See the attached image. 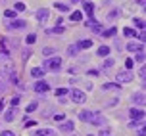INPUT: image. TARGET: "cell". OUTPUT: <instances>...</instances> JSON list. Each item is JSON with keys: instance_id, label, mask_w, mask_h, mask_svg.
Instances as JSON below:
<instances>
[{"instance_id": "1", "label": "cell", "mask_w": 146, "mask_h": 136, "mask_svg": "<svg viewBox=\"0 0 146 136\" xmlns=\"http://www.w3.org/2000/svg\"><path fill=\"white\" fill-rule=\"evenodd\" d=\"M79 119L85 123H90V125H96V127H102L106 123V117L102 113H98V111H81Z\"/></svg>"}, {"instance_id": "2", "label": "cell", "mask_w": 146, "mask_h": 136, "mask_svg": "<svg viewBox=\"0 0 146 136\" xmlns=\"http://www.w3.org/2000/svg\"><path fill=\"white\" fill-rule=\"evenodd\" d=\"M44 69H50V71H60L62 69V59L60 57H50L44 61Z\"/></svg>"}, {"instance_id": "3", "label": "cell", "mask_w": 146, "mask_h": 136, "mask_svg": "<svg viewBox=\"0 0 146 136\" xmlns=\"http://www.w3.org/2000/svg\"><path fill=\"white\" fill-rule=\"evenodd\" d=\"M0 73H2V75H8V77H10L12 73H15V69H14V65H12L10 59H2V61H0Z\"/></svg>"}, {"instance_id": "4", "label": "cell", "mask_w": 146, "mask_h": 136, "mask_svg": "<svg viewBox=\"0 0 146 136\" xmlns=\"http://www.w3.org/2000/svg\"><path fill=\"white\" fill-rule=\"evenodd\" d=\"M69 94H71V100L75 102V104H85V102H87V96H85V92H81V90H77V88L69 90Z\"/></svg>"}, {"instance_id": "5", "label": "cell", "mask_w": 146, "mask_h": 136, "mask_svg": "<svg viewBox=\"0 0 146 136\" xmlns=\"http://www.w3.org/2000/svg\"><path fill=\"white\" fill-rule=\"evenodd\" d=\"M85 25H87L92 33H98V35H102V31H104V27L100 25V23H96L92 17H90V19H87V21H85Z\"/></svg>"}, {"instance_id": "6", "label": "cell", "mask_w": 146, "mask_h": 136, "mask_svg": "<svg viewBox=\"0 0 146 136\" xmlns=\"http://www.w3.org/2000/svg\"><path fill=\"white\" fill-rule=\"evenodd\" d=\"M27 27V21H23V19H14V21L8 23V29L10 31H15V29H25Z\"/></svg>"}, {"instance_id": "7", "label": "cell", "mask_w": 146, "mask_h": 136, "mask_svg": "<svg viewBox=\"0 0 146 136\" xmlns=\"http://www.w3.org/2000/svg\"><path fill=\"white\" fill-rule=\"evenodd\" d=\"M117 81H119V83H131L133 81V73L131 71H119L117 73Z\"/></svg>"}, {"instance_id": "8", "label": "cell", "mask_w": 146, "mask_h": 136, "mask_svg": "<svg viewBox=\"0 0 146 136\" xmlns=\"http://www.w3.org/2000/svg\"><path fill=\"white\" fill-rule=\"evenodd\" d=\"M48 90H50V86H48L46 81H38L35 85V92H38V94H44V92H48Z\"/></svg>"}, {"instance_id": "9", "label": "cell", "mask_w": 146, "mask_h": 136, "mask_svg": "<svg viewBox=\"0 0 146 136\" xmlns=\"http://www.w3.org/2000/svg\"><path fill=\"white\" fill-rule=\"evenodd\" d=\"M129 113H131V119H133V121H142V119H144V111H142V109L133 108Z\"/></svg>"}, {"instance_id": "10", "label": "cell", "mask_w": 146, "mask_h": 136, "mask_svg": "<svg viewBox=\"0 0 146 136\" xmlns=\"http://www.w3.org/2000/svg\"><path fill=\"white\" fill-rule=\"evenodd\" d=\"M83 10H85V14H87V15H92V14H94V4L88 2V0H83Z\"/></svg>"}, {"instance_id": "11", "label": "cell", "mask_w": 146, "mask_h": 136, "mask_svg": "<svg viewBox=\"0 0 146 136\" xmlns=\"http://www.w3.org/2000/svg\"><path fill=\"white\" fill-rule=\"evenodd\" d=\"M125 48H127L129 52H142L144 50V46H142V44H137V42H129Z\"/></svg>"}, {"instance_id": "12", "label": "cell", "mask_w": 146, "mask_h": 136, "mask_svg": "<svg viewBox=\"0 0 146 136\" xmlns=\"http://www.w3.org/2000/svg\"><path fill=\"white\" fill-rule=\"evenodd\" d=\"M73 129H75V123L73 121H66V123L60 125V130H62V132H69V130H73Z\"/></svg>"}, {"instance_id": "13", "label": "cell", "mask_w": 146, "mask_h": 136, "mask_svg": "<svg viewBox=\"0 0 146 136\" xmlns=\"http://www.w3.org/2000/svg\"><path fill=\"white\" fill-rule=\"evenodd\" d=\"M75 46H77L79 50H87V48H90V46H94V44H92V40H79V42L75 44Z\"/></svg>"}, {"instance_id": "14", "label": "cell", "mask_w": 146, "mask_h": 136, "mask_svg": "<svg viewBox=\"0 0 146 136\" xmlns=\"http://www.w3.org/2000/svg\"><path fill=\"white\" fill-rule=\"evenodd\" d=\"M36 19L38 21H46L48 19V10H38L36 12Z\"/></svg>"}, {"instance_id": "15", "label": "cell", "mask_w": 146, "mask_h": 136, "mask_svg": "<svg viewBox=\"0 0 146 136\" xmlns=\"http://www.w3.org/2000/svg\"><path fill=\"white\" fill-rule=\"evenodd\" d=\"M35 136H54V130L50 129H40V130H36Z\"/></svg>"}, {"instance_id": "16", "label": "cell", "mask_w": 146, "mask_h": 136, "mask_svg": "<svg viewBox=\"0 0 146 136\" xmlns=\"http://www.w3.org/2000/svg\"><path fill=\"white\" fill-rule=\"evenodd\" d=\"M69 19H71L73 23H77V21H81V19H83V14L75 10V12H71V15H69Z\"/></svg>"}, {"instance_id": "17", "label": "cell", "mask_w": 146, "mask_h": 136, "mask_svg": "<svg viewBox=\"0 0 146 136\" xmlns=\"http://www.w3.org/2000/svg\"><path fill=\"white\" fill-rule=\"evenodd\" d=\"M102 88H104V90H111V92H115V90H119L121 86H119V85H113V83H106Z\"/></svg>"}, {"instance_id": "18", "label": "cell", "mask_w": 146, "mask_h": 136, "mask_svg": "<svg viewBox=\"0 0 146 136\" xmlns=\"http://www.w3.org/2000/svg\"><path fill=\"white\" fill-rule=\"evenodd\" d=\"M108 54H110V46H100L98 48V56L100 57H108Z\"/></svg>"}, {"instance_id": "19", "label": "cell", "mask_w": 146, "mask_h": 136, "mask_svg": "<svg viewBox=\"0 0 146 136\" xmlns=\"http://www.w3.org/2000/svg\"><path fill=\"white\" fill-rule=\"evenodd\" d=\"M31 77H44V69H40V67L31 69Z\"/></svg>"}, {"instance_id": "20", "label": "cell", "mask_w": 146, "mask_h": 136, "mask_svg": "<svg viewBox=\"0 0 146 136\" xmlns=\"http://www.w3.org/2000/svg\"><path fill=\"white\" fill-rule=\"evenodd\" d=\"M64 31H66V29L62 27V25H58V27H54V29H48V33H50V35H62Z\"/></svg>"}, {"instance_id": "21", "label": "cell", "mask_w": 146, "mask_h": 136, "mask_svg": "<svg viewBox=\"0 0 146 136\" xmlns=\"http://www.w3.org/2000/svg\"><path fill=\"white\" fill-rule=\"evenodd\" d=\"M133 102H139V104H144V94H142V92L133 94Z\"/></svg>"}, {"instance_id": "22", "label": "cell", "mask_w": 146, "mask_h": 136, "mask_svg": "<svg viewBox=\"0 0 146 136\" xmlns=\"http://www.w3.org/2000/svg\"><path fill=\"white\" fill-rule=\"evenodd\" d=\"M133 23H135V25H137L140 31H144V19H140V17H135V19H133Z\"/></svg>"}, {"instance_id": "23", "label": "cell", "mask_w": 146, "mask_h": 136, "mask_svg": "<svg viewBox=\"0 0 146 136\" xmlns=\"http://www.w3.org/2000/svg\"><path fill=\"white\" fill-rule=\"evenodd\" d=\"M123 35L125 36H137V31H135V29H131V27H125L123 29Z\"/></svg>"}, {"instance_id": "24", "label": "cell", "mask_w": 146, "mask_h": 136, "mask_svg": "<svg viewBox=\"0 0 146 136\" xmlns=\"http://www.w3.org/2000/svg\"><path fill=\"white\" fill-rule=\"evenodd\" d=\"M115 33H117V29H115V27L108 29V31H106V29H104V31H102V35H104V36H113V35H115Z\"/></svg>"}, {"instance_id": "25", "label": "cell", "mask_w": 146, "mask_h": 136, "mask_svg": "<svg viewBox=\"0 0 146 136\" xmlns=\"http://www.w3.org/2000/svg\"><path fill=\"white\" fill-rule=\"evenodd\" d=\"M36 125V121H33V119H25V121H23V127H25V129H31V127H35Z\"/></svg>"}, {"instance_id": "26", "label": "cell", "mask_w": 146, "mask_h": 136, "mask_svg": "<svg viewBox=\"0 0 146 136\" xmlns=\"http://www.w3.org/2000/svg\"><path fill=\"white\" fill-rule=\"evenodd\" d=\"M4 15H6L8 19H15V15H17V14H15V10H6Z\"/></svg>"}, {"instance_id": "27", "label": "cell", "mask_w": 146, "mask_h": 136, "mask_svg": "<svg viewBox=\"0 0 146 136\" xmlns=\"http://www.w3.org/2000/svg\"><path fill=\"white\" fill-rule=\"evenodd\" d=\"M77 52H79V48H77V46H75V44H73V46H69V48H67V54H69V56H77Z\"/></svg>"}, {"instance_id": "28", "label": "cell", "mask_w": 146, "mask_h": 136, "mask_svg": "<svg viewBox=\"0 0 146 136\" xmlns=\"http://www.w3.org/2000/svg\"><path fill=\"white\" fill-rule=\"evenodd\" d=\"M54 6H56V10H60V12H67V10H69V8H67V4H60V2H56Z\"/></svg>"}, {"instance_id": "29", "label": "cell", "mask_w": 146, "mask_h": 136, "mask_svg": "<svg viewBox=\"0 0 146 136\" xmlns=\"http://www.w3.org/2000/svg\"><path fill=\"white\" fill-rule=\"evenodd\" d=\"M67 92H69L67 88H58V90H56V96H58V98H64Z\"/></svg>"}, {"instance_id": "30", "label": "cell", "mask_w": 146, "mask_h": 136, "mask_svg": "<svg viewBox=\"0 0 146 136\" xmlns=\"http://www.w3.org/2000/svg\"><path fill=\"white\" fill-rule=\"evenodd\" d=\"M14 117H15V109H10V111L6 113V117H4V119H6V121H12Z\"/></svg>"}, {"instance_id": "31", "label": "cell", "mask_w": 146, "mask_h": 136, "mask_svg": "<svg viewBox=\"0 0 146 136\" xmlns=\"http://www.w3.org/2000/svg\"><path fill=\"white\" fill-rule=\"evenodd\" d=\"M35 109H36V102H31L29 106L25 108V111H27V113H31V111H35Z\"/></svg>"}, {"instance_id": "32", "label": "cell", "mask_w": 146, "mask_h": 136, "mask_svg": "<svg viewBox=\"0 0 146 136\" xmlns=\"http://www.w3.org/2000/svg\"><path fill=\"white\" fill-rule=\"evenodd\" d=\"M111 65H113V59H111V57H108V59L102 63V67H104V69H108V67H111Z\"/></svg>"}, {"instance_id": "33", "label": "cell", "mask_w": 146, "mask_h": 136, "mask_svg": "<svg viewBox=\"0 0 146 136\" xmlns=\"http://www.w3.org/2000/svg\"><path fill=\"white\" fill-rule=\"evenodd\" d=\"M133 63H135V59H131V57H127V59H125V67H127V71L133 67Z\"/></svg>"}, {"instance_id": "34", "label": "cell", "mask_w": 146, "mask_h": 136, "mask_svg": "<svg viewBox=\"0 0 146 136\" xmlns=\"http://www.w3.org/2000/svg\"><path fill=\"white\" fill-rule=\"evenodd\" d=\"M35 40H36V36H35V35H29L27 38H25V42H27V44H33Z\"/></svg>"}, {"instance_id": "35", "label": "cell", "mask_w": 146, "mask_h": 136, "mask_svg": "<svg viewBox=\"0 0 146 136\" xmlns=\"http://www.w3.org/2000/svg\"><path fill=\"white\" fill-rule=\"evenodd\" d=\"M23 10H25V4L17 2V4H15V12H23Z\"/></svg>"}, {"instance_id": "36", "label": "cell", "mask_w": 146, "mask_h": 136, "mask_svg": "<svg viewBox=\"0 0 146 136\" xmlns=\"http://www.w3.org/2000/svg\"><path fill=\"white\" fill-rule=\"evenodd\" d=\"M137 61H140V63L144 61V54L142 52H137Z\"/></svg>"}, {"instance_id": "37", "label": "cell", "mask_w": 146, "mask_h": 136, "mask_svg": "<svg viewBox=\"0 0 146 136\" xmlns=\"http://www.w3.org/2000/svg\"><path fill=\"white\" fill-rule=\"evenodd\" d=\"M144 75H146V69H144V67H140V71H139V77H140L142 81H144Z\"/></svg>"}, {"instance_id": "38", "label": "cell", "mask_w": 146, "mask_h": 136, "mask_svg": "<svg viewBox=\"0 0 146 136\" xmlns=\"http://www.w3.org/2000/svg\"><path fill=\"white\" fill-rule=\"evenodd\" d=\"M4 90H6V83L0 79V92H4Z\"/></svg>"}, {"instance_id": "39", "label": "cell", "mask_w": 146, "mask_h": 136, "mask_svg": "<svg viewBox=\"0 0 146 136\" xmlns=\"http://www.w3.org/2000/svg\"><path fill=\"white\" fill-rule=\"evenodd\" d=\"M0 136H15V134H14V132H12V130H4V132H2V134H0Z\"/></svg>"}, {"instance_id": "40", "label": "cell", "mask_w": 146, "mask_h": 136, "mask_svg": "<svg viewBox=\"0 0 146 136\" xmlns=\"http://www.w3.org/2000/svg\"><path fill=\"white\" fill-rule=\"evenodd\" d=\"M54 119H56V121H64V113H58V115H54Z\"/></svg>"}, {"instance_id": "41", "label": "cell", "mask_w": 146, "mask_h": 136, "mask_svg": "<svg viewBox=\"0 0 146 136\" xmlns=\"http://www.w3.org/2000/svg\"><path fill=\"white\" fill-rule=\"evenodd\" d=\"M52 52H54V48H46V50H44V52H42V54H44V56H50Z\"/></svg>"}, {"instance_id": "42", "label": "cell", "mask_w": 146, "mask_h": 136, "mask_svg": "<svg viewBox=\"0 0 146 136\" xmlns=\"http://www.w3.org/2000/svg\"><path fill=\"white\" fill-rule=\"evenodd\" d=\"M17 104H19V98H17V96H15V98H12V106H17Z\"/></svg>"}, {"instance_id": "43", "label": "cell", "mask_w": 146, "mask_h": 136, "mask_svg": "<svg viewBox=\"0 0 146 136\" xmlns=\"http://www.w3.org/2000/svg\"><path fill=\"white\" fill-rule=\"evenodd\" d=\"M88 75H90V77H96V75H98V71H96V69H90V71H88Z\"/></svg>"}, {"instance_id": "44", "label": "cell", "mask_w": 146, "mask_h": 136, "mask_svg": "<svg viewBox=\"0 0 146 136\" xmlns=\"http://www.w3.org/2000/svg\"><path fill=\"white\" fill-rule=\"evenodd\" d=\"M139 136H146V130H144V127H140V130H139Z\"/></svg>"}, {"instance_id": "45", "label": "cell", "mask_w": 146, "mask_h": 136, "mask_svg": "<svg viewBox=\"0 0 146 136\" xmlns=\"http://www.w3.org/2000/svg\"><path fill=\"white\" fill-rule=\"evenodd\" d=\"M115 15H117V10H113V12H111V14H110L108 17H110V19H113V17H115Z\"/></svg>"}, {"instance_id": "46", "label": "cell", "mask_w": 146, "mask_h": 136, "mask_svg": "<svg viewBox=\"0 0 146 136\" xmlns=\"http://www.w3.org/2000/svg\"><path fill=\"white\" fill-rule=\"evenodd\" d=\"M100 136H111V134H110V130H102V132H100Z\"/></svg>"}, {"instance_id": "47", "label": "cell", "mask_w": 146, "mask_h": 136, "mask_svg": "<svg viewBox=\"0 0 146 136\" xmlns=\"http://www.w3.org/2000/svg\"><path fill=\"white\" fill-rule=\"evenodd\" d=\"M4 109V100H0V111Z\"/></svg>"}, {"instance_id": "48", "label": "cell", "mask_w": 146, "mask_h": 136, "mask_svg": "<svg viewBox=\"0 0 146 136\" xmlns=\"http://www.w3.org/2000/svg\"><path fill=\"white\" fill-rule=\"evenodd\" d=\"M137 2H139L140 6H144V0H137Z\"/></svg>"}, {"instance_id": "49", "label": "cell", "mask_w": 146, "mask_h": 136, "mask_svg": "<svg viewBox=\"0 0 146 136\" xmlns=\"http://www.w3.org/2000/svg\"><path fill=\"white\" fill-rule=\"evenodd\" d=\"M71 2H81V0H71Z\"/></svg>"}, {"instance_id": "50", "label": "cell", "mask_w": 146, "mask_h": 136, "mask_svg": "<svg viewBox=\"0 0 146 136\" xmlns=\"http://www.w3.org/2000/svg\"><path fill=\"white\" fill-rule=\"evenodd\" d=\"M88 136H94V134H88Z\"/></svg>"}]
</instances>
